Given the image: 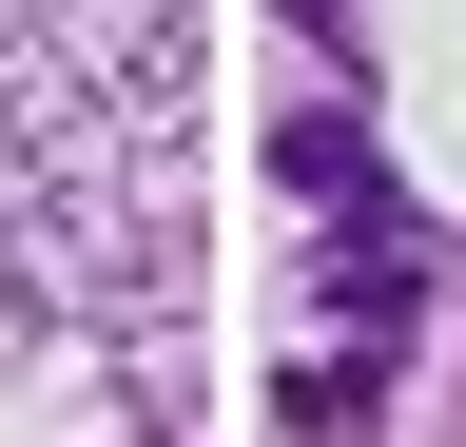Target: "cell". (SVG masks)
Listing matches in <instances>:
<instances>
[{"label": "cell", "instance_id": "obj_1", "mask_svg": "<svg viewBox=\"0 0 466 447\" xmlns=\"http://www.w3.org/2000/svg\"><path fill=\"white\" fill-rule=\"evenodd\" d=\"M272 176H291V195H330V214H370V137H350V117H291V137H272Z\"/></svg>", "mask_w": 466, "mask_h": 447}]
</instances>
